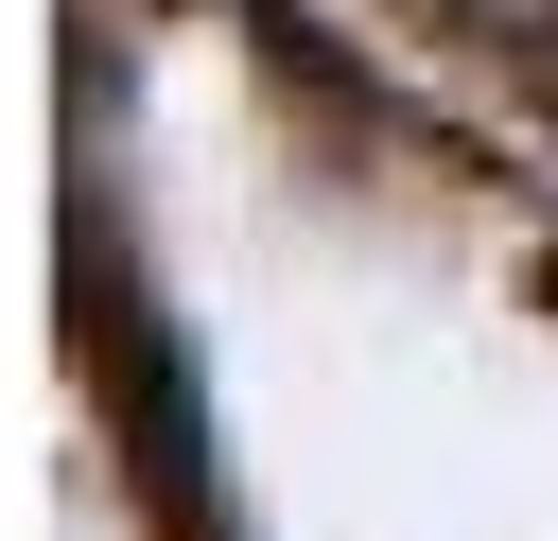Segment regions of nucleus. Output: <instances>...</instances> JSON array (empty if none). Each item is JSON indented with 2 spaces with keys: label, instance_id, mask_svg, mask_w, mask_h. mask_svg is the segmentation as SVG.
Returning a JSON list of instances; mask_svg holds the SVG:
<instances>
[{
  "label": "nucleus",
  "instance_id": "nucleus-2",
  "mask_svg": "<svg viewBox=\"0 0 558 541\" xmlns=\"http://www.w3.org/2000/svg\"><path fill=\"white\" fill-rule=\"evenodd\" d=\"M523 70H541V87H558V17H541V35H523Z\"/></svg>",
  "mask_w": 558,
  "mask_h": 541
},
{
  "label": "nucleus",
  "instance_id": "nucleus-1",
  "mask_svg": "<svg viewBox=\"0 0 558 541\" xmlns=\"http://www.w3.org/2000/svg\"><path fill=\"white\" fill-rule=\"evenodd\" d=\"M87 349H105V401H122V436H140V489L209 541V436H192V366H174V332H157V297L140 279H105L87 262Z\"/></svg>",
  "mask_w": 558,
  "mask_h": 541
}]
</instances>
